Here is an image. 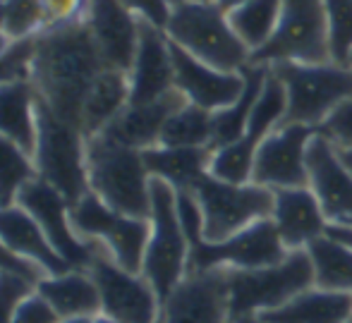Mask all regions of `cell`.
<instances>
[{"label": "cell", "mask_w": 352, "mask_h": 323, "mask_svg": "<svg viewBox=\"0 0 352 323\" xmlns=\"http://www.w3.org/2000/svg\"><path fill=\"white\" fill-rule=\"evenodd\" d=\"M101 297V314L120 323H158L161 297L142 271H130L116 263L106 252L96 254L89 266Z\"/></svg>", "instance_id": "cell-13"}, {"label": "cell", "mask_w": 352, "mask_h": 323, "mask_svg": "<svg viewBox=\"0 0 352 323\" xmlns=\"http://www.w3.org/2000/svg\"><path fill=\"white\" fill-rule=\"evenodd\" d=\"M333 63L348 65L352 53V0H324Z\"/></svg>", "instance_id": "cell-35"}, {"label": "cell", "mask_w": 352, "mask_h": 323, "mask_svg": "<svg viewBox=\"0 0 352 323\" xmlns=\"http://www.w3.org/2000/svg\"><path fill=\"white\" fill-rule=\"evenodd\" d=\"M199 3H209V0H199Z\"/></svg>", "instance_id": "cell-54"}, {"label": "cell", "mask_w": 352, "mask_h": 323, "mask_svg": "<svg viewBox=\"0 0 352 323\" xmlns=\"http://www.w3.org/2000/svg\"><path fill=\"white\" fill-rule=\"evenodd\" d=\"M0 273H19V276H27L36 282H38V278L43 276L36 266H32L29 261H24V258H19L17 254H12V252L5 247L3 240H0Z\"/></svg>", "instance_id": "cell-42"}, {"label": "cell", "mask_w": 352, "mask_h": 323, "mask_svg": "<svg viewBox=\"0 0 352 323\" xmlns=\"http://www.w3.org/2000/svg\"><path fill=\"white\" fill-rule=\"evenodd\" d=\"M345 323H352V316H350V319H348V321H345Z\"/></svg>", "instance_id": "cell-53"}, {"label": "cell", "mask_w": 352, "mask_h": 323, "mask_svg": "<svg viewBox=\"0 0 352 323\" xmlns=\"http://www.w3.org/2000/svg\"><path fill=\"white\" fill-rule=\"evenodd\" d=\"M283 0H245L228 12L237 36L245 41L252 53L259 51L278 27Z\"/></svg>", "instance_id": "cell-31"}, {"label": "cell", "mask_w": 352, "mask_h": 323, "mask_svg": "<svg viewBox=\"0 0 352 323\" xmlns=\"http://www.w3.org/2000/svg\"><path fill=\"white\" fill-rule=\"evenodd\" d=\"M130 103H148L175 91V65L166 29L142 19L140 46L130 72Z\"/></svg>", "instance_id": "cell-18"}, {"label": "cell", "mask_w": 352, "mask_h": 323, "mask_svg": "<svg viewBox=\"0 0 352 323\" xmlns=\"http://www.w3.org/2000/svg\"><path fill=\"white\" fill-rule=\"evenodd\" d=\"M38 132V93L29 77L0 82V134L34 153Z\"/></svg>", "instance_id": "cell-24"}, {"label": "cell", "mask_w": 352, "mask_h": 323, "mask_svg": "<svg viewBox=\"0 0 352 323\" xmlns=\"http://www.w3.org/2000/svg\"><path fill=\"white\" fill-rule=\"evenodd\" d=\"M319 134H324L336 148H348L352 146V98H348L345 103H340L326 122L316 129Z\"/></svg>", "instance_id": "cell-37"}, {"label": "cell", "mask_w": 352, "mask_h": 323, "mask_svg": "<svg viewBox=\"0 0 352 323\" xmlns=\"http://www.w3.org/2000/svg\"><path fill=\"white\" fill-rule=\"evenodd\" d=\"M232 321L259 316L287 304L295 295L314 287V266L307 249H290L283 261L264 268H226Z\"/></svg>", "instance_id": "cell-5"}, {"label": "cell", "mask_w": 352, "mask_h": 323, "mask_svg": "<svg viewBox=\"0 0 352 323\" xmlns=\"http://www.w3.org/2000/svg\"><path fill=\"white\" fill-rule=\"evenodd\" d=\"M266 323H345L352 316V292L309 287L287 304L259 314Z\"/></svg>", "instance_id": "cell-26"}, {"label": "cell", "mask_w": 352, "mask_h": 323, "mask_svg": "<svg viewBox=\"0 0 352 323\" xmlns=\"http://www.w3.org/2000/svg\"><path fill=\"white\" fill-rule=\"evenodd\" d=\"M148 242L142 273L158 292L161 302L190 273V240L177 216V197L168 182L151 177V211Z\"/></svg>", "instance_id": "cell-6"}, {"label": "cell", "mask_w": 352, "mask_h": 323, "mask_svg": "<svg viewBox=\"0 0 352 323\" xmlns=\"http://www.w3.org/2000/svg\"><path fill=\"white\" fill-rule=\"evenodd\" d=\"M89 190L116 211L148 218L151 211V172L144 151L125 146L108 134L87 137Z\"/></svg>", "instance_id": "cell-2"}, {"label": "cell", "mask_w": 352, "mask_h": 323, "mask_svg": "<svg viewBox=\"0 0 352 323\" xmlns=\"http://www.w3.org/2000/svg\"><path fill=\"white\" fill-rule=\"evenodd\" d=\"M34 177L38 175L32 153L0 134V203L17 201L19 192Z\"/></svg>", "instance_id": "cell-33"}, {"label": "cell", "mask_w": 352, "mask_h": 323, "mask_svg": "<svg viewBox=\"0 0 352 323\" xmlns=\"http://www.w3.org/2000/svg\"><path fill=\"white\" fill-rule=\"evenodd\" d=\"M309 258L314 266V285L326 290L352 292V252L340 247L329 237H319L309 247Z\"/></svg>", "instance_id": "cell-32"}, {"label": "cell", "mask_w": 352, "mask_h": 323, "mask_svg": "<svg viewBox=\"0 0 352 323\" xmlns=\"http://www.w3.org/2000/svg\"><path fill=\"white\" fill-rule=\"evenodd\" d=\"M84 24L106 67L130 72L140 46L142 19L122 0H87Z\"/></svg>", "instance_id": "cell-17"}, {"label": "cell", "mask_w": 352, "mask_h": 323, "mask_svg": "<svg viewBox=\"0 0 352 323\" xmlns=\"http://www.w3.org/2000/svg\"><path fill=\"white\" fill-rule=\"evenodd\" d=\"M287 247L283 245L274 221L266 218L254 225L245 227L237 235L223 242L199 240L190 247V271L204 268H264L274 266L287 256Z\"/></svg>", "instance_id": "cell-14"}, {"label": "cell", "mask_w": 352, "mask_h": 323, "mask_svg": "<svg viewBox=\"0 0 352 323\" xmlns=\"http://www.w3.org/2000/svg\"><path fill=\"white\" fill-rule=\"evenodd\" d=\"M36 290V280L19 273H0V323H12L19 302Z\"/></svg>", "instance_id": "cell-36"}, {"label": "cell", "mask_w": 352, "mask_h": 323, "mask_svg": "<svg viewBox=\"0 0 352 323\" xmlns=\"http://www.w3.org/2000/svg\"><path fill=\"white\" fill-rule=\"evenodd\" d=\"M14 43H17V41H12V38H10L8 34L3 32V29H0V63H3L5 58L10 56V51L14 48Z\"/></svg>", "instance_id": "cell-44"}, {"label": "cell", "mask_w": 352, "mask_h": 323, "mask_svg": "<svg viewBox=\"0 0 352 323\" xmlns=\"http://www.w3.org/2000/svg\"><path fill=\"white\" fill-rule=\"evenodd\" d=\"M331 32L324 0H283L274 36L252 53V65L331 63Z\"/></svg>", "instance_id": "cell-8"}, {"label": "cell", "mask_w": 352, "mask_h": 323, "mask_svg": "<svg viewBox=\"0 0 352 323\" xmlns=\"http://www.w3.org/2000/svg\"><path fill=\"white\" fill-rule=\"evenodd\" d=\"M94 323H120L118 319H113V316H106V314H98L96 319H94Z\"/></svg>", "instance_id": "cell-49"}, {"label": "cell", "mask_w": 352, "mask_h": 323, "mask_svg": "<svg viewBox=\"0 0 352 323\" xmlns=\"http://www.w3.org/2000/svg\"><path fill=\"white\" fill-rule=\"evenodd\" d=\"M96 316H65V319H60L58 323H94V319H96Z\"/></svg>", "instance_id": "cell-47"}, {"label": "cell", "mask_w": 352, "mask_h": 323, "mask_svg": "<svg viewBox=\"0 0 352 323\" xmlns=\"http://www.w3.org/2000/svg\"><path fill=\"white\" fill-rule=\"evenodd\" d=\"M173 65H175V89L182 93L187 103L216 113L228 108L240 98L245 89V74L242 72H223V69L197 60L187 51L170 41Z\"/></svg>", "instance_id": "cell-19"}, {"label": "cell", "mask_w": 352, "mask_h": 323, "mask_svg": "<svg viewBox=\"0 0 352 323\" xmlns=\"http://www.w3.org/2000/svg\"><path fill=\"white\" fill-rule=\"evenodd\" d=\"M338 151V156H340V161L345 163V168L352 172V146H348V148H336Z\"/></svg>", "instance_id": "cell-45"}, {"label": "cell", "mask_w": 352, "mask_h": 323, "mask_svg": "<svg viewBox=\"0 0 352 323\" xmlns=\"http://www.w3.org/2000/svg\"><path fill=\"white\" fill-rule=\"evenodd\" d=\"M211 139H213V113L185 101L166 120L158 146L211 148Z\"/></svg>", "instance_id": "cell-30"}, {"label": "cell", "mask_w": 352, "mask_h": 323, "mask_svg": "<svg viewBox=\"0 0 352 323\" xmlns=\"http://www.w3.org/2000/svg\"><path fill=\"white\" fill-rule=\"evenodd\" d=\"M168 3L173 5V8H175V5H180V3H185V0H168Z\"/></svg>", "instance_id": "cell-51"}, {"label": "cell", "mask_w": 352, "mask_h": 323, "mask_svg": "<svg viewBox=\"0 0 352 323\" xmlns=\"http://www.w3.org/2000/svg\"><path fill=\"white\" fill-rule=\"evenodd\" d=\"M158 323H232L226 268L187 273L163 300Z\"/></svg>", "instance_id": "cell-16"}, {"label": "cell", "mask_w": 352, "mask_h": 323, "mask_svg": "<svg viewBox=\"0 0 352 323\" xmlns=\"http://www.w3.org/2000/svg\"><path fill=\"white\" fill-rule=\"evenodd\" d=\"M213 3L218 5V8H223L226 12H230V10H235L237 5H242L245 0H213Z\"/></svg>", "instance_id": "cell-46"}, {"label": "cell", "mask_w": 352, "mask_h": 323, "mask_svg": "<svg viewBox=\"0 0 352 323\" xmlns=\"http://www.w3.org/2000/svg\"><path fill=\"white\" fill-rule=\"evenodd\" d=\"M151 177L163 180L175 192H192L201 177L209 175L211 148H173L153 146L144 151Z\"/></svg>", "instance_id": "cell-28"}, {"label": "cell", "mask_w": 352, "mask_h": 323, "mask_svg": "<svg viewBox=\"0 0 352 323\" xmlns=\"http://www.w3.org/2000/svg\"><path fill=\"white\" fill-rule=\"evenodd\" d=\"M271 72L283 82L287 108L283 125H307L319 129L326 118L352 98V67L340 63H280Z\"/></svg>", "instance_id": "cell-4"}, {"label": "cell", "mask_w": 352, "mask_h": 323, "mask_svg": "<svg viewBox=\"0 0 352 323\" xmlns=\"http://www.w3.org/2000/svg\"><path fill=\"white\" fill-rule=\"evenodd\" d=\"M36 292L56 309L60 319L65 316H96L101 314V297L91 271L67 268L63 273L41 276Z\"/></svg>", "instance_id": "cell-25"}, {"label": "cell", "mask_w": 352, "mask_h": 323, "mask_svg": "<svg viewBox=\"0 0 352 323\" xmlns=\"http://www.w3.org/2000/svg\"><path fill=\"white\" fill-rule=\"evenodd\" d=\"M166 34L182 51L223 72H242L252 63V51L235 34L226 10L213 0H185L175 5Z\"/></svg>", "instance_id": "cell-3"}, {"label": "cell", "mask_w": 352, "mask_h": 323, "mask_svg": "<svg viewBox=\"0 0 352 323\" xmlns=\"http://www.w3.org/2000/svg\"><path fill=\"white\" fill-rule=\"evenodd\" d=\"M48 27L43 0H5V27L3 32L12 41L34 38Z\"/></svg>", "instance_id": "cell-34"}, {"label": "cell", "mask_w": 352, "mask_h": 323, "mask_svg": "<svg viewBox=\"0 0 352 323\" xmlns=\"http://www.w3.org/2000/svg\"><path fill=\"white\" fill-rule=\"evenodd\" d=\"M245 74V89H242L240 98L235 103H230L228 108L213 113V139H211V151L221 148L226 144H232L245 134L247 122H250L252 108H254L256 98H259L261 89H264L266 74L269 67L266 65H247L242 69Z\"/></svg>", "instance_id": "cell-29"}, {"label": "cell", "mask_w": 352, "mask_h": 323, "mask_svg": "<svg viewBox=\"0 0 352 323\" xmlns=\"http://www.w3.org/2000/svg\"><path fill=\"white\" fill-rule=\"evenodd\" d=\"M34 38L14 43L10 56L0 63V82H3V79H10V77H29V60H32Z\"/></svg>", "instance_id": "cell-39"}, {"label": "cell", "mask_w": 352, "mask_h": 323, "mask_svg": "<svg viewBox=\"0 0 352 323\" xmlns=\"http://www.w3.org/2000/svg\"><path fill=\"white\" fill-rule=\"evenodd\" d=\"M316 134L307 125H280L259 144L252 168V182L269 190H290L309 187L307 151Z\"/></svg>", "instance_id": "cell-15"}, {"label": "cell", "mask_w": 352, "mask_h": 323, "mask_svg": "<svg viewBox=\"0 0 352 323\" xmlns=\"http://www.w3.org/2000/svg\"><path fill=\"white\" fill-rule=\"evenodd\" d=\"M58 321H60V316L56 314V309L34 290L32 295H27L19 302L12 323H58Z\"/></svg>", "instance_id": "cell-38"}, {"label": "cell", "mask_w": 352, "mask_h": 323, "mask_svg": "<svg viewBox=\"0 0 352 323\" xmlns=\"http://www.w3.org/2000/svg\"><path fill=\"white\" fill-rule=\"evenodd\" d=\"M17 203L36 218V223L43 227L51 245L56 247V252L65 258L70 268H84V271H89V266H91L96 254L106 252L101 245L89 242L77 235L70 213L72 201L60 190H56L46 180H41V177H34L29 185H24V190L17 197Z\"/></svg>", "instance_id": "cell-12"}, {"label": "cell", "mask_w": 352, "mask_h": 323, "mask_svg": "<svg viewBox=\"0 0 352 323\" xmlns=\"http://www.w3.org/2000/svg\"><path fill=\"white\" fill-rule=\"evenodd\" d=\"M130 103V77L120 69L106 67L91 84L82 108V129L87 137L106 132Z\"/></svg>", "instance_id": "cell-27"}, {"label": "cell", "mask_w": 352, "mask_h": 323, "mask_svg": "<svg viewBox=\"0 0 352 323\" xmlns=\"http://www.w3.org/2000/svg\"><path fill=\"white\" fill-rule=\"evenodd\" d=\"M0 240L12 254L36 266L43 276H53V273H63L70 268L51 245L36 218L17 201L0 203Z\"/></svg>", "instance_id": "cell-21"}, {"label": "cell", "mask_w": 352, "mask_h": 323, "mask_svg": "<svg viewBox=\"0 0 352 323\" xmlns=\"http://www.w3.org/2000/svg\"><path fill=\"white\" fill-rule=\"evenodd\" d=\"M192 194L199 201L206 242H223L274 213V190L256 182L237 185L206 175Z\"/></svg>", "instance_id": "cell-9"}, {"label": "cell", "mask_w": 352, "mask_h": 323, "mask_svg": "<svg viewBox=\"0 0 352 323\" xmlns=\"http://www.w3.org/2000/svg\"><path fill=\"white\" fill-rule=\"evenodd\" d=\"M36 175L74 203L89 192L87 134L79 125L53 113L38 98V132L34 146Z\"/></svg>", "instance_id": "cell-7"}, {"label": "cell", "mask_w": 352, "mask_h": 323, "mask_svg": "<svg viewBox=\"0 0 352 323\" xmlns=\"http://www.w3.org/2000/svg\"><path fill=\"white\" fill-rule=\"evenodd\" d=\"M287 108V93L285 87L269 67L266 74L264 89H261L259 98H256L254 108H252L250 122L247 129L237 142L226 144L221 148L211 151V163H209V175L218 177L226 182H237L245 185L252 182V168H254V156L259 144L274 132L276 127L283 125Z\"/></svg>", "instance_id": "cell-11"}, {"label": "cell", "mask_w": 352, "mask_h": 323, "mask_svg": "<svg viewBox=\"0 0 352 323\" xmlns=\"http://www.w3.org/2000/svg\"><path fill=\"white\" fill-rule=\"evenodd\" d=\"M348 65H350V67H352V53H350V58H348Z\"/></svg>", "instance_id": "cell-52"}, {"label": "cell", "mask_w": 352, "mask_h": 323, "mask_svg": "<svg viewBox=\"0 0 352 323\" xmlns=\"http://www.w3.org/2000/svg\"><path fill=\"white\" fill-rule=\"evenodd\" d=\"M182 103H185V98H182V93L177 89L173 93H168V96L158 98V101L127 103L125 111L113 120V125L103 134L125 144V146L146 151V148L158 146L163 125L170 118V113Z\"/></svg>", "instance_id": "cell-23"}, {"label": "cell", "mask_w": 352, "mask_h": 323, "mask_svg": "<svg viewBox=\"0 0 352 323\" xmlns=\"http://www.w3.org/2000/svg\"><path fill=\"white\" fill-rule=\"evenodd\" d=\"M70 213L79 237L101 245L106 254L122 268L142 271L148 230H151L148 218L116 211L91 190L72 203Z\"/></svg>", "instance_id": "cell-10"}, {"label": "cell", "mask_w": 352, "mask_h": 323, "mask_svg": "<svg viewBox=\"0 0 352 323\" xmlns=\"http://www.w3.org/2000/svg\"><path fill=\"white\" fill-rule=\"evenodd\" d=\"M309 190L319 199L329 223L352 221V172L340 161L336 146L316 132L307 151Z\"/></svg>", "instance_id": "cell-20"}, {"label": "cell", "mask_w": 352, "mask_h": 323, "mask_svg": "<svg viewBox=\"0 0 352 323\" xmlns=\"http://www.w3.org/2000/svg\"><path fill=\"white\" fill-rule=\"evenodd\" d=\"M106 69L84 19L46 27L34 38L29 79L53 113L82 127V108L91 84Z\"/></svg>", "instance_id": "cell-1"}, {"label": "cell", "mask_w": 352, "mask_h": 323, "mask_svg": "<svg viewBox=\"0 0 352 323\" xmlns=\"http://www.w3.org/2000/svg\"><path fill=\"white\" fill-rule=\"evenodd\" d=\"M232 323H266L261 316H242V319H235Z\"/></svg>", "instance_id": "cell-48"}, {"label": "cell", "mask_w": 352, "mask_h": 323, "mask_svg": "<svg viewBox=\"0 0 352 323\" xmlns=\"http://www.w3.org/2000/svg\"><path fill=\"white\" fill-rule=\"evenodd\" d=\"M43 10H46L48 27H58V24L82 19L84 10H87V0H43Z\"/></svg>", "instance_id": "cell-40"}, {"label": "cell", "mask_w": 352, "mask_h": 323, "mask_svg": "<svg viewBox=\"0 0 352 323\" xmlns=\"http://www.w3.org/2000/svg\"><path fill=\"white\" fill-rule=\"evenodd\" d=\"M5 27V0H0V29Z\"/></svg>", "instance_id": "cell-50"}, {"label": "cell", "mask_w": 352, "mask_h": 323, "mask_svg": "<svg viewBox=\"0 0 352 323\" xmlns=\"http://www.w3.org/2000/svg\"><path fill=\"white\" fill-rule=\"evenodd\" d=\"M324 235L352 252V223H329Z\"/></svg>", "instance_id": "cell-43"}, {"label": "cell", "mask_w": 352, "mask_h": 323, "mask_svg": "<svg viewBox=\"0 0 352 323\" xmlns=\"http://www.w3.org/2000/svg\"><path fill=\"white\" fill-rule=\"evenodd\" d=\"M271 221L287 249H307L314 240L324 237L329 225V218L309 187L276 190Z\"/></svg>", "instance_id": "cell-22"}, {"label": "cell", "mask_w": 352, "mask_h": 323, "mask_svg": "<svg viewBox=\"0 0 352 323\" xmlns=\"http://www.w3.org/2000/svg\"><path fill=\"white\" fill-rule=\"evenodd\" d=\"M122 5H127L140 19H146L161 29H166L173 12V5L168 0H122Z\"/></svg>", "instance_id": "cell-41"}]
</instances>
